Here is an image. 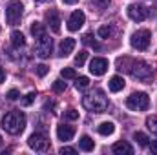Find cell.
<instances>
[{"instance_id":"d6a6232c","label":"cell","mask_w":157,"mask_h":155,"mask_svg":"<svg viewBox=\"0 0 157 155\" xmlns=\"http://www.w3.org/2000/svg\"><path fill=\"white\" fill-rule=\"evenodd\" d=\"M64 117H66L68 120H77L78 119V112H75V110H68V112L64 113Z\"/></svg>"},{"instance_id":"f1b7e54d","label":"cell","mask_w":157,"mask_h":155,"mask_svg":"<svg viewBox=\"0 0 157 155\" xmlns=\"http://www.w3.org/2000/svg\"><path fill=\"white\" fill-rule=\"evenodd\" d=\"M60 75H62V78H75L77 77V73H75L73 68H64V70L60 71Z\"/></svg>"},{"instance_id":"2e32d148","label":"cell","mask_w":157,"mask_h":155,"mask_svg":"<svg viewBox=\"0 0 157 155\" xmlns=\"http://www.w3.org/2000/svg\"><path fill=\"white\" fill-rule=\"evenodd\" d=\"M108 88H110V91H113V93L121 91V89L124 88V78L119 77V75L112 77V78H110V82H108Z\"/></svg>"},{"instance_id":"4dcf8cb0","label":"cell","mask_w":157,"mask_h":155,"mask_svg":"<svg viewBox=\"0 0 157 155\" xmlns=\"http://www.w3.org/2000/svg\"><path fill=\"white\" fill-rule=\"evenodd\" d=\"M33 100H35V93L31 91V93H28V95L22 99V106H31V104H33Z\"/></svg>"},{"instance_id":"30bf717a","label":"cell","mask_w":157,"mask_h":155,"mask_svg":"<svg viewBox=\"0 0 157 155\" xmlns=\"http://www.w3.org/2000/svg\"><path fill=\"white\" fill-rule=\"evenodd\" d=\"M106 70H108V60L106 59H101V57L91 59V62H90V73L91 75L101 77V75L106 73Z\"/></svg>"},{"instance_id":"9a60e30c","label":"cell","mask_w":157,"mask_h":155,"mask_svg":"<svg viewBox=\"0 0 157 155\" xmlns=\"http://www.w3.org/2000/svg\"><path fill=\"white\" fill-rule=\"evenodd\" d=\"M75 47V40L73 39H64L60 42V47H59V55L60 57H68Z\"/></svg>"},{"instance_id":"f546056e","label":"cell","mask_w":157,"mask_h":155,"mask_svg":"<svg viewBox=\"0 0 157 155\" xmlns=\"http://www.w3.org/2000/svg\"><path fill=\"white\" fill-rule=\"evenodd\" d=\"M86 57H88V53H86V51H78V55L75 57V66L80 68V66L86 62Z\"/></svg>"},{"instance_id":"7a4b0ae2","label":"cell","mask_w":157,"mask_h":155,"mask_svg":"<svg viewBox=\"0 0 157 155\" xmlns=\"http://www.w3.org/2000/svg\"><path fill=\"white\" fill-rule=\"evenodd\" d=\"M2 128L11 133V135H18L24 131L26 128V115L22 112H9L7 115L2 119Z\"/></svg>"},{"instance_id":"7402d4cb","label":"cell","mask_w":157,"mask_h":155,"mask_svg":"<svg viewBox=\"0 0 157 155\" xmlns=\"http://www.w3.org/2000/svg\"><path fill=\"white\" fill-rule=\"evenodd\" d=\"M113 33H115V29H113L112 26H102V28H99V31H97V35H99L101 39H110V37H113Z\"/></svg>"},{"instance_id":"484cf974","label":"cell","mask_w":157,"mask_h":155,"mask_svg":"<svg viewBox=\"0 0 157 155\" xmlns=\"http://www.w3.org/2000/svg\"><path fill=\"white\" fill-rule=\"evenodd\" d=\"M90 86V78L88 77H78L77 80H75V88L77 89H84V88H88Z\"/></svg>"},{"instance_id":"277c9868","label":"cell","mask_w":157,"mask_h":155,"mask_svg":"<svg viewBox=\"0 0 157 155\" xmlns=\"http://www.w3.org/2000/svg\"><path fill=\"white\" fill-rule=\"evenodd\" d=\"M126 106H128L130 110H135V112H144V110H148V106H150V99H148L146 93L135 91V93H132V95L126 99Z\"/></svg>"},{"instance_id":"ab89813d","label":"cell","mask_w":157,"mask_h":155,"mask_svg":"<svg viewBox=\"0 0 157 155\" xmlns=\"http://www.w3.org/2000/svg\"><path fill=\"white\" fill-rule=\"evenodd\" d=\"M37 2H48V0H37Z\"/></svg>"},{"instance_id":"603a6c76","label":"cell","mask_w":157,"mask_h":155,"mask_svg":"<svg viewBox=\"0 0 157 155\" xmlns=\"http://www.w3.org/2000/svg\"><path fill=\"white\" fill-rule=\"evenodd\" d=\"M82 42H84L86 46H90V47H93V49H101V44L93 40V35H91V33H88V35H84V39H82Z\"/></svg>"},{"instance_id":"5bb4252c","label":"cell","mask_w":157,"mask_h":155,"mask_svg":"<svg viewBox=\"0 0 157 155\" xmlns=\"http://www.w3.org/2000/svg\"><path fill=\"white\" fill-rule=\"evenodd\" d=\"M112 152L115 155H133V148H132V144H128L124 141H119L112 146Z\"/></svg>"},{"instance_id":"9c48e42d","label":"cell","mask_w":157,"mask_h":155,"mask_svg":"<svg viewBox=\"0 0 157 155\" xmlns=\"http://www.w3.org/2000/svg\"><path fill=\"white\" fill-rule=\"evenodd\" d=\"M126 11H128V17H130L133 22H143V20L148 17V9H146L143 4H130Z\"/></svg>"},{"instance_id":"5b68a950","label":"cell","mask_w":157,"mask_h":155,"mask_svg":"<svg viewBox=\"0 0 157 155\" xmlns=\"http://www.w3.org/2000/svg\"><path fill=\"white\" fill-rule=\"evenodd\" d=\"M150 39H152V35H150L148 29H137L132 35L130 42H132V47H135L137 51H144L150 46Z\"/></svg>"},{"instance_id":"8992f818","label":"cell","mask_w":157,"mask_h":155,"mask_svg":"<svg viewBox=\"0 0 157 155\" xmlns=\"http://www.w3.org/2000/svg\"><path fill=\"white\" fill-rule=\"evenodd\" d=\"M130 73L135 78H139V80H146V78L152 77V68L144 60H133L132 68H130Z\"/></svg>"},{"instance_id":"d6986e66","label":"cell","mask_w":157,"mask_h":155,"mask_svg":"<svg viewBox=\"0 0 157 155\" xmlns=\"http://www.w3.org/2000/svg\"><path fill=\"white\" fill-rule=\"evenodd\" d=\"M11 42H13L15 47H22V46L26 44V39H24V35H22L20 31H13V33H11Z\"/></svg>"},{"instance_id":"ba28073f","label":"cell","mask_w":157,"mask_h":155,"mask_svg":"<svg viewBox=\"0 0 157 155\" xmlns=\"http://www.w3.org/2000/svg\"><path fill=\"white\" fill-rule=\"evenodd\" d=\"M28 144H29V148L35 150V152H46V150L49 148V141H48V137L42 135V133H33V135H29Z\"/></svg>"},{"instance_id":"ac0fdd59","label":"cell","mask_w":157,"mask_h":155,"mask_svg":"<svg viewBox=\"0 0 157 155\" xmlns=\"http://www.w3.org/2000/svg\"><path fill=\"white\" fill-rule=\"evenodd\" d=\"M97 131L106 137V135H112L115 131V126H113V122H101L99 128H97Z\"/></svg>"},{"instance_id":"83f0119b","label":"cell","mask_w":157,"mask_h":155,"mask_svg":"<svg viewBox=\"0 0 157 155\" xmlns=\"http://www.w3.org/2000/svg\"><path fill=\"white\" fill-rule=\"evenodd\" d=\"M110 2H112V0H91V4H93L97 9H101V11L106 9V7L110 6Z\"/></svg>"},{"instance_id":"ffe728a7","label":"cell","mask_w":157,"mask_h":155,"mask_svg":"<svg viewBox=\"0 0 157 155\" xmlns=\"http://www.w3.org/2000/svg\"><path fill=\"white\" fill-rule=\"evenodd\" d=\"M132 59H128V57H122V59H119L117 60V70L119 71H130V68H132Z\"/></svg>"},{"instance_id":"8d00e7d4","label":"cell","mask_w":157,"mask_h":155,"mask_svg":"<svg viewBox=\"0 0 157 155\" xmlns=\"http://www.w3.org/2000/svg\"><path fill=\"white\" fill-rule=\"evenodd\" d=\"M150 152H152L154 155H157V141H154V142H152V146H150Z\"/></svg>"},{"instance_id":"6da1fadb","label":"cell","mask_w":157,"mask_h":155,"mask_svg":"<svg viewBox=\"0 0 157 155\" xmlns=\"http://www.w3.org/2000/svg\"><path fill=\"white\" fill-rule=\"evenodd\" d=\"M82 106L91 113H102L108 108V97L102 89H93L82 97Z\"/></svg>"},{"instance_id":"1f68e13d","label":"cell","mask_w":157,"mask_h":155,"mask_svg":"<svg viewBox=\"0 0 157 155\" xmlns=\"http://www.w3.org/2000/svg\"><path fill=\"white\" fill-rule=\"evenodd\" d=\"M48 71H49V68H48L46 64H39V66L35 68V73H37L39 77H44V75H46Z\"/></svg>"},{"instance_id":"cb8c5ba5","label":"cell","mask_w":157,"mask_h":155,"mask_svg":"<svg viewBox=\"0 0 157 155\" xmlns=\"http://www.w3.org/2000/svg\"><path fill=\"white\" fill-rule=\"evenodd\" d=\"M133 139L139 142V146H148V137H146V133H143V131H135V133H133Z\"/></svg>"},{"instance_id":"7c38bea8","label":"cell","mask_w":157,"mask_h":155,"mask_svg":"<svg viewBox=\"0 0 157 155\" xmlns=\"http://www.w3.org/2000/svg\"><path fill=\"white\" fill-rule=\"evenodd\" d=\"M46 22H48V26L51 28L53 33H59V31H60V15H59V11L49 9V11L46 13Z\"/></svg>"},{"instance_id":"f35d334b","label":"cell","mask_w":157,"mask_h":155,"mask_svg":"<svg viewBox=\"0 0 157 155\" xmlns=\"http://www.w3.org/2000/svg\"><path fill=\"white\" fill-rule=\"evenodd\" d=\"M4 78H6V73H4V70H2V68H0V84H2V82H4Z\"/></svg>"},{"instance_id":"8fae6325","label":"cell","mask_w":157,"mask_h":155,"mask_svg":"<svg viewBox=\"0 0 157 155\" xmlns=\"http://www.w3.org/2000/svg\"><path fill=\"white\" fill-rule=\"evenodd\" d=\"M84 20H86V17H84L82 11H73L68 18V29L70 31H78L84 26Z\"/></svg>"},{"instance_id":"4fadbf2b","label":"cell","mask_w":157,"mask_h":155,"mask_svg":"<svg viewBox=\"0 0 157 155\" xmlns=\"http://www.w3.org/2000/svg\"><path fill=\"white\" fill-rule=\"evenodd\" d=\"M75 135V128L73 126H68V124H60L57 128V137L60 141H71Z\"/></svg>"},{"instance_id":"d4e9b609","label":"cell","mask_w":157,"mask_h":155,"mask_svg":"<svg viewBox=\"0 0 157 155\" xmlns=\"http://www.w3.org/2000/svg\"><path fill=\"white\" fill-rule=\"evenodd\" d=\"M146 126H148V130L154 133V135H157V115H152L146 119Z\"/></svg>"},{"instance_id":"d590c367","label":"cell","mask_w":157,"mask_h":155,"mask_svg":"<svg viewBox=\"0 0 157 155\" xmlns=\"http://www.w3.org/2000/svg\"><path fill=\"white\" fill-rule=\"evenodd\" d=\"M44 110H55V102H49V100H48V102L44 104Z\"/></svg>"},{"instance_id":"836d02e7","label":"cell","mask_w":157,"mask_h":155,"mask_svg":"<svg viewBox=\"0 0 157 155\" xmlns=\"http://www.w3.org/2000/svg\"><path fill=\"white\" fill-rule=\"evenodd\" d=\"M59 152H60L62 155H64V153H66V155H75V153H77V150H75V148H70V146H62Z\"/></svg>"},{"instance_id":"4316f807","label":"cell","mask_w":157,"mask_h":155,"mask_svg":"<svg viewBox=\"0 0 157 155\" xmlns=\"http://www.w3.org/2000/svg\"><path fill=\"white\" fill-rule=\"evenodd\" d=\"M64 89H66V82H64V80L59 78V80L53 82V91H55V93H62Z\"/></svg>"},{"instance_id":"e0dca14e","label":"cell","mask_w":157,"mask_h":155,"mask_svg":"<svg viewBox=\"0 0 157 155\" xmlns=\"http://www.w3.org/2000/svg\"><path fill=\"white\" fill-rule=\"evenodd\" d=\"M78 146H80V150H84V152H91V150L95 148V142H93V139H91V137L82 135V137H80V141H78Z\"/></svg>"},{"instance_id":"52a82bcc","label":"cell","mask_w":157,"mask_h":155,"mask_svg":"<svg viewBox=\"0 0 157 155\" xmlns=\"http://www.w3.org/2000/svg\"><path fill=\"white\" fill-rule=\"evenodd\" d=\"M35 49H37V55H39L40 59H48V57L51 55V51H53V42H51V39L48 37V33L37 39Z\"/></svg>"},{"instance_id":"60d3db41","label":"cell","mask_w":157,"mask_h":155,"mask_svg":"<svg viewBox=\"0 0 157 155\" xmlns=\"http://www.w3.org/2000/svg\"><path fill=\"white\" fill-rule=\"evenodd\" d=\"M0 146H2V137H0Z\"/></svg>"},{"instance_id":"74e56055","label":"cell","mask_w":157,"mask_h":155,"mask_svg":"<svg viewBox=\"0 0 157 155\" xmlns=\"http://www.w3.org/2000/svg\"><path fill=\"white\" fill-rule=\"evenodd\" d=\"M64 4H68V6H73V4H77L78 0H62Z\"/></svg>"},{"instance_id":"44dd1931","label":"cell","mask_w":157,"mask_h":155,"mask_svg":"<svg viewBox=\"0 0 157 155\" xmlns=\"http://www.w3.org/2000/svg\"><path fill=\"white\" fill-rule=\"evenodd\" d=\"M31 35H33L35 39H39L42 35H46V28H44L40 22H33V24H31Z\"/></svg>"},{"instance_id":"e575fe53","label":"cell","mask_w":157,"mask_h":155,"mask_svg":"<svg viewBox=\"0 0 157 155\" xmlns=\"http://www.w3.org/2000/svg\"><path fill=\"white\" fill-rule=\"evenodd\" d=\"M6 97H7V99H9V100H17V99H18V97H20V93H18V91H17V89H9V91H7V95H6Z\"/></svg>"},{"instance_id":"3957f363","label":"cell","mask_w":157,"mask_h":155,"mask_svg":"<svg viewBox=\"0 0 157 155\" xmlns=\"http://www.w3.org/2000/svg\"><path fill=\"white\" fill-rule=\"evenodd\" d=\"M22 13H24V6L22 2L18 0H11L7 6H6V22L9 26H17L22 18Z\"/></svg>"}]
</instances>
